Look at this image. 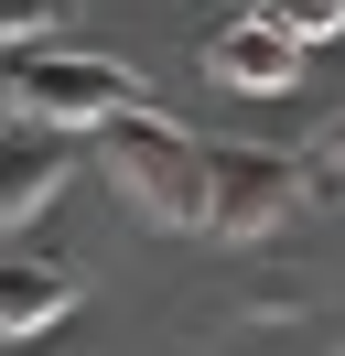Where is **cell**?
I'll list each match as a JSON object with an SVG mask.
<instances>
[{
  "label": "cell",
  "instance_id": "6da1fadb",
  "mask_svg": "<svg viewBox=\"0 0 345 356\" xmlns=\"http://www.w3.org/2000/svg\"><path fill=\"white\" fill-rule=\"evenodd\" d=\"M97 162L151 227H205V140L162 108H119L97 130Z\"/></svg>",
  "mask_w": 345,
  "mask_h": 356
},
{
  "label": "cell",
  "instance_id": "7a4b0ae2",
  "mask_svg": "<svg viewBox=\"0 0 345 356\" xmlns=\"http://www.w3.org/2000/svg\"><path fill=\"white\" fill-rule=\"evenodd\" d=\"M11 119H43V130H108L119 108H141V76L119 54H33L22 76H0Z\"/></svg>",
  "mask_w": 345,
  "mask_h": 356
},
{
  "label": "cell",
  "instance_id": "3957f363",
  "mask_svg": "<svg viewBox=\"0 0 345 356\" xmlns=\"http://www.w3.org/2000/svg\"><path fill=\"white\" fill-rule=\"evenodd\" d=\"M302 205V173L291 152H259V140H205V238H270V227H291Z\"/></svg>",
  "mask_w": 345,
  "mask_h": 356
},
{
  "label": "cell",
  "instance_id": "277c9868",
  "mask_svg": "<svg viewBox=\"0 0 345 356\" xmlns=\"http://www.w3.org/2000/svg\"><path fill=\"white\" fill-rule=\"evenodd\" d=\"M65 173H76V130L11 119V130H0V238H22V227L54 205V195H65Z\"/></svg>",
  "mask_w": 345,
  "mask_h": 356
},
{
  "label": "cell",
  "instance_id": "5b68a950",
  "mask_svg": "<svg viewBox=\"0 0 345 356\" xmlns=\"http://www.w3.org/2000/svg\"><path fill=\"white\" fill-rule=\"evenodd\" d=\"M205 76L237 87V97H291V87H302V44L248 11V22H216V33H205Z\"/></svg>",
  "mask_w": 345,
  "mask_h": 356
},
{
  "label": "cell",
  "instance_id": "8992f818",
  "mask_svg": "<svg viewBox=\"0 0 345 356\" xmlns=\"http://www.w3.org/2000/svg\"><path fill=\"white\" fill-rule=\"evenodd\" d=\"M86 302V281L65 259H33V248H0V346H33V334H54L65 313Z\"/></svg>",
  "mask_w": 345,
  "mask_h": 356
},
{
  "label": "cell",
  "instance_id": "52a82bcc",
  "mask_svg": "<svg viewBox=\"0 0 345 356\" xmlns=\"http://www.w3.org/2000/svg\"><path fill=\"white\" fill-rule=\"evenodd\" d=\"M259 22L291 33V44H335V33H345V0H259Z\"/></svg>",
  "mask_w": 345,
  "mask_h": 356
},
{
  "label": "cell",
  "instance_id": "ba28073f",
  "mask_svg": "<svg viewBox=\"0 0 345 356\" xmlns=\"http://www.w3.org/2000/svg\"><path fill=\"white\" fill-rule=\"evenodd\" d=\"M65 22V0H0V44H43Z\"/></svg>",
  "mask_w": 345,
  "mask_h": 356
},
{
  "label": "cell",
  "instance_id": "9c48e42d",
  "mask_svg": "<svg viewBox=\"0 0 345 356\" xmlns=\"http://www.w3.org/2000/svg\"><path fill=\"white\" fill-rule=\"evenodd\" d=\"M313 162H335V173H345V108H335V130H323V152Z\"/></svg>",
  "mask_w": 345,
  "mask_h": 356
}]
</instances>
